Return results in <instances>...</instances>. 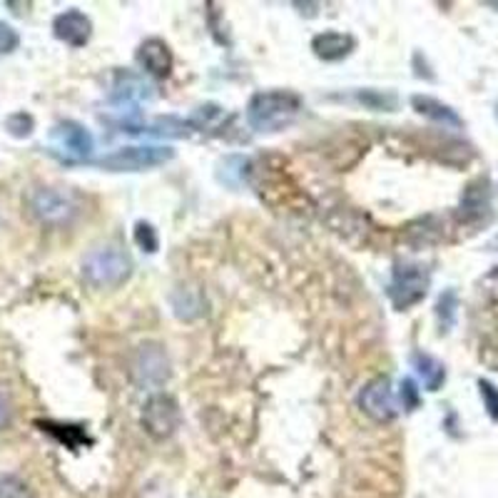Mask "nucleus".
I'll use <instances>...</instances> for the list:
<instances>
[{"label":"nucleus","instance_id":"20","mask_svg":"<svg viewBox=\"0 0 498 498\" xmlns=\"http://www.w3.org/2000/svg\"><path fill=\"white\" fill-rule=\"evenodd\" d=\"M436 314H439V319L444 322V327H451V324H454V317H456V294H441L439 304H436Z\"/></svg>","mask_w":498,"mask_h":498},{"label":"nucleus","instance_id":"23","mask_svg":"<svg viewBox=\"0 0 498 498\" xmlns=\"http://www.w3.org/2000/svg\"><path fill=\"white\" fill-rule=\"evenodd\" d=\"M401 401H404V409H416L419 406V389L411 379L401 381Z\"/></svg>","mask_w":498,"mask_h":498},{"label":"nucleus","instance_id":"5","mask_svg":"<svg viewBox=\"0 0 498 498\" xmlns=\"http://www.w3.org/2000/svg\"><path fill=\"white\" fill-rule=\"evenodd\" d=\"M50 152L58 155L60 160L68 162H83L88 160L95 140L90 135V130L85 125H80L75 120H63L50 130Z\"/></svg>","mask_w":498,"mask_h":498},{"label":"nucleus","instance_id":"14","mask_svg":"<svg viewBox=\"0 0 498 498\" xmlns=\"http://www.w3.org/2000/svg\"><path fill=\"white\" fill-rule=\"evenodd\" d=\"M411 105H414V110H416L419 115L434 120V122H439V125L456 127V130L464 127V120L456 115V110H451L449 105H444L441 100L429 98V95H414V98H411Z\"/></svg>","mask_w":498,"mask_h":498},{"label":"nucleus","instance_id":"16","mask_svg":"<svg viewBox=\"0 0 498 498\" xmlns=\"http://www.w3.org/2000/svg\"><path fill=\"white\" fill-rule=\"evenodd\" d=\"M356 100H359L362 105H366V108L386 110V112L396 110V105H399V100H396L394 93H381V90H364V93H356Z\"/></svg>","mask_w":498,"mask_h":498},{"label":"nucleus","instance_id":"1","mask_svg":"<svg viewBox=\"0 0 498 498\" xmlns=\"http://www.w3.org/2000/svg\"><path fill=\"white\" fill-rule=\"evenodd\" d=\"M302 112V98L289 90H264L247 105V122L257 132H279Z\"/></svg>","mask_w":498,"mask_h":498},{"label":"nucleus","instance_id":"13","mask_svg":"<svg viewBox=\"0 0 498 498\" xmlns=\"http://www.w3.org/2000/svg\"><path fill=\"white\" fill-rule=\"evenodd\" d=\"M356 48V40L349 33H337V30H327V33H319L317 38L312 40L314 55L324 63H339L347 55H352V50Z\"/></svg>","mask_w":498,"mask_h":498},{"label":"nucleus","instance_id":"11","mask_svg":"<svg viewBox=\"0 0 498 498\" xmlns=\"http://www.w3.org/2000/svg\"><path fill=\"white\" fill-rule=\"evenodd\" d=\"M172 50L165 40L147 38L140 48H137V65L145 70L152 78H167L172 73Z\"/></svg>","mask_w":498,"mask_h":498},{"label":"nucleus","instance_id":"7","mask_svg":"<svg viewBox=\"0 0 498 498\" xmlns=\"http://www.w3.org/2000/svg\"><path fill=\"white\" fill-rule=\"evenodd\" d=\"M180 421H182V414H180V406L172 396L167 394H155L150 396L147 404L142 406V426L145 431L157 441L170 439L177 429H180Z\"/></svg>","mask_w":498,"mask_h":498},{"label":"nucleus","instance_id":"12","mask_svg":"<svg viewBox=\"0 0 498 498\" xmlns=\"http://www.w3.org/2000/svg\"><path fill=\"white\" fill-rule=\"evenodd\" d=\"M152 85L147 83L142 75H135V73H125L120 70L115 75V83H112V93H110V100L115 105H140L145 100H152Z\"/></svg>","mask_w":498,"mask_h":498},{"label":"nucleus","instance_id":"18","mask_svg":"<svg viewBox=\"0 0 498 498\" xmlns=\"http://www.w3.org/2000/svg\"><path fill=\"white\" fill-rule=\"evenodd\" d=\"M135 245L147 254H155L160 249V237L150 222H137L135 225Z\"/></svg>","mask_w":498,"mask_h":498},{"label":"nucleus","instance_id":"21","mask_svg":"<svg viewBox=\"0 0 498 498\" xmlns=\"http://www.w3.org/2000/svg\"><path fill=\"white\" fill-rule=\"evenodd\" d=\"M481 396H483V404H486V411L493 421H498V389L491 384V381L481 379L479 381Z\"/></svg>","mask_w":498,"mask_h":498},{"label":"nucleus","instance_id":"19","mask_svg":"<svg viewBox=\"0 0 498 498\" xmlns=\"http://www.w3.org/2000/svg\"><path fill=\"white\" fill-rule=\"evenodd\" d=\"M0 498H33V491L18 476H0Z\"/></svg>","mask_w":498,"mask_h":498},{"label":"nucleus","instance_id":"24","mask_svg":"<svg viewBox=\"0 0 498 498\" xmlns=\"http://www.w3.org/2000/svg\"><path fill=\"white\" fill-rule=\"evenodd\" d=\"M8 421H10V401L8 396L0 391V431L8 426Z\"/></svg>","mask_w":498,"mask_h":498},{"label":"nucleus","instance_id":"9","mask_svg":"<svg viewBox=\"0 0 498 498\" xmlns=\"http://www.w3.org/2000/svg\"><path fill=\"white\" fill-rule=\"evenodd\" d=\"M359 406L369 416V419L379 421H391L396 416V396H394V389H391V381L386 376H376L372 379L359 394Z\"/></svg>","mask_w":498,"mask_h":498},{"label":"nucleus","instance_id":"6","mask_svg":"<svg viewBox=\"0 0 498 498\" xmlns=\"http://www.w3.org/2000/svg\"><path fill=\"white\" fill-rule=\"evenodd\" d=\"M429 289V272L419 264H399L394 269V279L389 284V297L396 309H409L426 297Z\"/></svg>","mask_w":498,"mask_h":498},{"label":"nucleus","instance_id":"25","mask_svg":"<svg viewBox=\"0 0 498 498\" xmlns=\"http://www.w3.org/2000/svg\"><path fill=\"white\" fill-rule=\"evenodd\" d=\"M496 112H498V110H496Z\"/></svg>","mask_w":498,"mask_h":498},{"label":"nucleus","instance_id":"4","mask_svg":"<svg viewBox=\"0 0 498 498\" xmlns=\"http://www.w3.org/2000/svg\"><path fill=\"white\" fill-rule=\"evenodd\" d=\"M175 157V150L162 145H132L120 147L110 155L100 157L95 165L110 172H142V170H152L170 162Z\"/></svg>","mask_w":498,"mask_h":498},{"label":"nucleus","instance_id":"17","mask_svg":"<svg viewBox=\"0 0 498 498\" xmlns=\"http://www.w3.org/2000/svg\"><path fill=\"white\" fill-rule=\"evenodd\" d=\"M5 130H8V135L18 137V140H25V137L33 135V130H35V120L30 112H13L5 118Z\"/></svg>","mask_w":498,"mask_h":498},{"label":"nucleus","instance_id":"2","mask_svg":"<svg viewBox=\"0 0 498 498\" xmlns=\"http://www.w3.org/2000/svg\"><path fill=\"white\" fill-rule=\"evenodd\" d=\"M130 257L115 245L95 247L83 259V277L95 289H115L130 277Z\"/></svg>","mask_w":498,"mask_h":498},{"label":"nucleus","instance_id":"10","mask_svg":"<svg viewBox=\"0 0 498 498\" xmlns=\"http://www.w3.org/2000/svg\"><path fill=\"white\" fill-rule=\"evenodd\" d=\"M53 35L70 48H83V45H88L90 35H93V23L80 10H65L53 20Z\"/></svg>","mask_w":498,"mask_h":498},{"label":"nucleus","instance_id":"22","mask_svg":"<svg viewBox=\"0 0 498 498\" xmlns=\"http://www.w3.org/2000/svg\"><path fill=\"white\" fill-rule=\"evenodd\" d=\"M18 45H20L18 33L13 30V25H8V23H3V20H0V55H8V53H13Z\"/></svg>","mask_w":498,"mask_h":498},{"label":"nucleus","instance_id":"15","mask_svg":"<svg viewBox=\"0 0 498 498\" xmlns=\"http://www.w3.org/2000/svg\"><path fill=\"white\" fill-rule=\"evenodd\" d=\"M411 364H414V369L424 381V386L429 391H439L441 384L446 381V369H444V364L436 359V356H431V354L416 352L411 356Z\"/></svg>","mask_w":498,"mask_h":498},{"label":"nucleus","instance_id":"8","mask_svg":"<svg viewBox=\"0 0 498 498\" xmlns=\"http://www.w3.org/2000/svg\"><path fill=\"white\" fill-rule=\"evenodd\" d=\"M167 376H170V362H167L165 349L152 342L137 347L135 356H132V379L140 386L157 389L165 384Z\"/></svg>","mask_w":498,"mask_h":498},{"label":"nucleus","instance_id":"3","mask_svg":"<svg viewBox=\"0 0 498 498\" xmlns=\"http://www.w3.org/2000/svg\"><path fill=\"white\" fill-rule=\"evenodd\" d=\"M28 210L40 225L68 227L78 217V200L63 187H35L28 195Z\"/></svg>","mask_w":498,"mask_h":498}]
</instances>
